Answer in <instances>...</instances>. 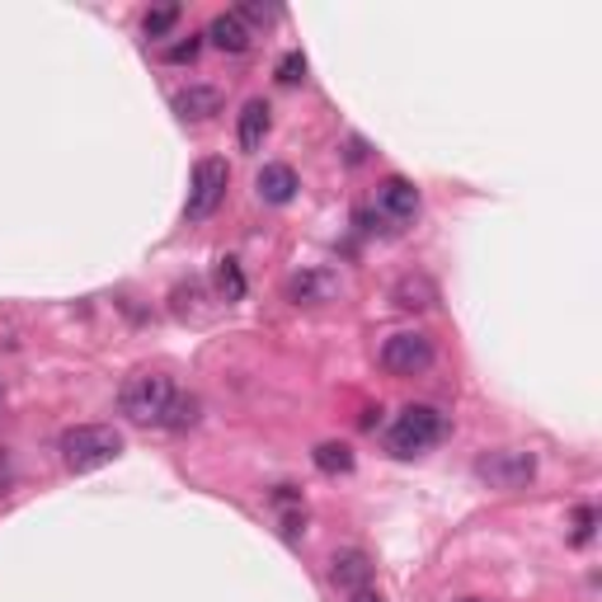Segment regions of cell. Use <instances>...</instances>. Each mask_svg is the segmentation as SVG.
<instances>
[{
	"label": "cell",
	"instance_id": "cell-1",
	"mask_svg": "<svg viewBox=\"0 0 602 602\" xmlns=\"http://www.w3.org/2000/svg\"><path fill=\"white\" fill-rule=\"evenodd\" d=\"M57 452H62L66 471H76V476H85V471H99L109 466L113 456L123 452V434L113 424H76L66 428L62 442H57Z\"/></svg>",
	"mask_w": 602,
	"mask_h": 602
},
{
	"label": "cell",
	"instance_id": "cell-2",
	"mask_svg": "<svg viewBox=\"0 0 602 602\" xmlns=\"http://www.w3.org/2000/svg\"><path fill=\"white\" fill-rule=\"evenodd\" d=\"M170 400H175V386H170V377H161V372H133L118 391V405L133 424H161Z\"/></svg>",
	"mask_w": 602,
	"mask_h": 602
},
{
	"label": "cell",
	"instance_id": "cell-3",
	"mask_svg": "<svg viewBox=\"0 0 602 602\" xmlns=\"http://www.w3.org/2000/svg\"><path fill=\"white\" fill-rule=\"evenodd\" d=\"M442 434H448V419H442L434 405H405L400 419L391 424V452L419 456V452L434 448V442H442Z\"/></svg>",
	"mask_w": 602,
	"mask_h": 602
},
{
	"label": "cell",
	"instance_id": "cell-4",
	"mask_svg": "<svg viewBox=\"0 0 602 602\" xmlns=\"http://www.w3.org/2000/svg\"><path fill=\"white\" fill-rule=\"evenodd\" d=\"M226 184H231V170H226V161H217V155L198 161L193 165V179H189V203H184V217H189V222H208L212 212L222 208Z\"/></svg>",
	"mask_w": 602,
	"mask_h": 602
},
{
	"label": "cell",
	"instance_id": "cell-5",
	"mask_svg": "<svg viewBox=\"0 0 602 602\" xmlns=\"http://www.w3.org/2000/svg\"><path fill=\"white\" fill-rule=\"evenodd\" d=\"M381 367L391 377H419V372L434 367V339L419 335V329H400L381 343Z\"/></svg>",
	"mask_w": 602,
	"mask_h": 602
},
{
	"label": "cell",
	"instance_id": "cell-6",
	"mask_svg": "<svg viewBox=\"0 0 602 602\" xmlns=\"http://www.w3.org/2000/svg\"><path fill=\"white\" fill-rule=\"evenodd\" d=\"M476 476L494 490H523L527 480L537 476V456L532 452H518V448H504V452H490L476 462Z\"/></svg>",
	"mask_w": 602,
	"mask_h": 602
},
{
	"label": "cell",
	"instance_id": "cell-7",
	"mask_svg": "<svg viewBox=\"0 0 602 602\" xmlns=\"http://www.w3.org/2000/svg\"><path fill=\"white\" fill-rule=\"evenodd\" d=\"M377 217L391 226H410L419 217V189L410 179H381L377 184Z\"/></svg>",
	"mask_w": 602,
	"mask_h": 602
},
{
	"label": "cell",
	"instance_id": "cell-8",
	"mask_svg": "<svg viewBox=\"0 0 602 602\" xmlns=\"http://www.w3.org/2000/svg\"><path fill=\"white\" fill-rule=\"evenodd\" d=\"M222 90L217 85H189V90H179L175 95V113L184 123H203V118H212V113H222Z\"/></svg>",
	"mask_w": 602,
	"mask_h": 602
},
{
	"label": "cell",
	"instance_id": "cell-9",
	"mask_svg": "<svg viewBox=\"0 0 602 602\" xmlns=\"http://www.w3.org/2000/svg\"><path fill=\"white\" fill-rule=\"evenodd\" d=\"M254 189H260V198H264V203H274V208L292 203V198H297V170L292 165H264L260 179H254Z\"/></svg>",
	"mask_w": 602,
	"mask_h": 602
},
{
	"label": "cell",
	"instance_id": "cell-10",
	"mask_svg": "<svg viewBox=\"0 0 602 602\" xmlns=\"http://www.w3.org/2000/svg\"><path fill=\"white\" fill-rule=\"evenodd\" d=\"M208 38H212V48H222V52H246L250 42H254L250 24L240 20L236 10H231V14H217V20L208 24Z\"/></svg>",
	"mask_w": 602,
	"mask_h": 602
},
{
	"label": "cell",
	"instance_id": "cell-11",
	"mask_svg": "<svg viewBox=\"0 0 602 602\" xmlns=\"http://www.w3.org/2000/svg\"><path fill=\"white\" fill-rule=\"evenodd\" d=\"M329 579L339 584V589H367V579H372V561L363 551H339L335 555V569H329Z\"/></svg>",
	"mask_w": 602,
	"mask_h": 602
},
{
	"label": "cell",
	"instance_id": "cell-12",
	"mask_svg": "<svg viewBox=\"0 0 602 602\" xmlns=\"http://www.w3.org/2000/svg\"><path fill=\"white\" fill-rule=\"evenodd\" d=\"M264 137H268V104L264 99H250L240 109V151H260Z\"/></svg>",
	"mask_w": 602,
	"mask_h": 602
},
{
	"label": "cell",
	"instance_id": "cell-13",
	"mask_svg": "<svg viewBox=\"0 0 602 602\" xmlns=\"http://www.w3.org/2000/svg\"><path fill=\"white\" fill-rule=\"evenodd\" d=\"M315 471H325V476H349L353 471V448L349 442H321V448L311 452Z\"/></svg>",
	"mask_w": 602,
	"mask_h": 602
},
{
	"label": "cell",
	"instance_id": "cell-14",
	"mask_svg": "<svg viewBox=\"0 0 602 602\" xmlns=\"http://www.w3.org/2000/svg\"><path fill=\"white\" fill-rule=\"evenodd\" d=\"M335 288H339V283L329 278V274H297L288 292L297 301H329V297H335Z\"/></svg>",
	"mask_w": 602,
	"mask_h": 602
},
{
	"label": "cell",
	"instance_id": "cell-15",
	"mask_svg": "<svg viewBox=\"0 0 602 602\" xmlns=\"http://www.w3.org/2000/svg\"><path fill=\"white\" fill-rule=\"evenodd\" d=\"M396 306H405V311H424V306H434V288H428V278H405L396 288Z\"/></svg>",
	"mask_w": 602,
	"mask_h": 602
},
{
	"label": "cell",
	"instance_id": "cell-16",
	"mask_svg": "<svg viewBox=\"0 0 602 602\" xmlns=\"http://www.w3.org/2000/svg\"><path fill=\"white\" fill-rule=\"evenodd\" d=\"M161 424L175 428V434H179V428H193V424H198V400H193V396H175V400L165 405V419H161Z\"/></svg>",
	"mask_w": 602,
	"mask_h": 602
},
{
	"label": "cell",
	"instance_id": "cell-17",
	"mask_svg": "<svg viewBox=\"0 0 602 602\" xmlns=\"http://www.w3.org/2000/svg\"><path fill=\"white\" fill-rule=\"evenodd\" d=\"M217 292H222L226 301H240V297H246V274H240L236 260H222V264H217Z\"/></svg>",
	"mask_w": 602,
	"mask_h": 602
},
{
	"label": "cell",
	"instance_id": "cell-18",
	"mask_svg": "<svg viewBox=\"0 0 602 602\" xmlns=\"http://www.w3.org/2000/svg\"><path fill=\"white\" fill-rule=\"evenodd\" d=\"M179 24V5H161V10H147V20H141V28H147V38H165L170 28Z\"/></svg>",
	"mask_w": 602,
	"mask_h": 602
},
{
	"label": "cell",
	"instance_id": "cell-19",
	"mask_svg": "<svg viewBox=\"0 0 602 602\" xmlns=\"http://www.w3.org/2000/svg\"><path fill=\"white\" fill-rule=\"evenodd\" d=\"M297 80H306V57L301 52H288L278 62V85H297Z\"/></svg>",
	"mask_w": 602,
	"mask_h": 602
},
{
	"label": "cell",
	"instance_id": "cell-20",
	"mask_svg": "<svg viewBox=\"0 0 602 602\" xmlns=\"http://www.w3.org/2000/svg\"><path fill=\"white\" fill-rule=\"evenodd\" d=\"M198 48H203V38H198V34H189L184 42H175V48H165V62L184 66V62H193V57H198Z\"/></svg>",
	"mask_w": 602,
	"mask_h": 602
},
{
	"label": "cell",
	"instance_id": "cell-21",
	"mask_svg": "<svg viewBox=\"0 0 602 602\" xmlns=\"http://www.w3.org/2000/svg\"><path fill=\"white\" fill-rule=\"evenodd\" d=\"M593 527H598V513L584 504L579 513H575V547H589V537H593Z\"/></svg>",
	"mask_w": 602,
	"mask_h": 602
},
{
	"label": "cell",
	"instance_id": "cell-22",
	"mask_svg": "<svg viewBox=\"0 0 602 602\" xmlns=\"http://www.w3.org/2000/svg\"><path fill=\"white\" fill-rule=\"evenodd\" d=\"M349 602H381V593H377V589H353Z\"/></svg>",
	"mask_w": 602,
	"mask_h": 602
}]
</instances>
